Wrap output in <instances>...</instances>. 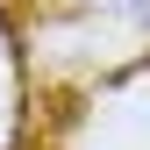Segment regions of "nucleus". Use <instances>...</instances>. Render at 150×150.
Returning a JSON list of instances; mask_svg holds the SVG:
<instances>
[{"label":"nucleus","instance_id":"nucleus-1","mask_svg":"<svg viewBox=\"0 0 150 150\" xmlns=\"http://www.w3.org/2000/svg\"><path fill=\"white\" fill-rule=\"evenodd\" d=\"M136 7H143V22H150V0H136Z\"/></svg>","mask_w":150,"mask_h":150}]
</instances>
